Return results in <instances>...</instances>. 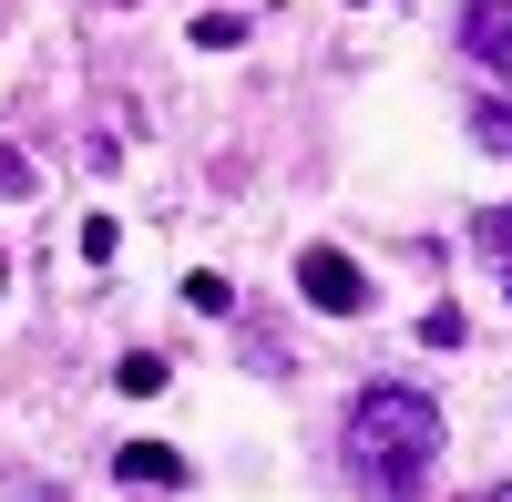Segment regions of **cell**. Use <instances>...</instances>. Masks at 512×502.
Returning <instances> with one entry per match:
<instances>
[{"label": "cell", "instance_id": "1", "mask_svg": "<svg viewBox=\"0 0 512 502\" xmlns=\"http://www.w3.org/2000/svg\"><path fill=\"white\" fill-rule=\"evenodd\" d=\"M431 462H441V400L410 390V380L359 390V410H349V472L379 502H410L420 482H431Z\"/></svg>", "mask_w": 512, "mask_h": 502}, {"label": "cell", "instance_id": "2", "mask_svg": "<svg viewBox=\"0 0 512 502\" xmlns=\"http://www.w3.org/2000/svg\"><path fill=\"white\" fill-rule=\"evenodd\" d=\"M297 287H308V308H328V318H359L369 308V277L338 257V246H308V257H297Z\"/></svg>", "mask_w": 512, "mask_h": 502}, {"label": "cell", "instance_id": "3", "mask_svg": "<svg viewBox=\"0 0 512 502\" xmlns=\"http://www.w3.org/2000/svg\"><path fill=\"white\" fill-rule=\"evenodd\" d=\"M461 52L512 82V0H461Z\"/></svg>", "mask_w": 512, "mask_h": 502}, {"label": "cell", "instance_id": "4", "mask_svg": "<svg viewBox=\"0 0 512 502\" xmlns=\"http://www.w3.org/2000/svg\"><path fill=\"white\" fill-rule=\"evenodd\" d=\"M113 462H123V482H154V492H175V482H185V462H175V441H123Z\"/></svg>", "mask_w": 512, "mask_h": 502}, {"label": "cell", "instance_id": "5", "mask_svg": "<svg viewBox=\"0 0 512 502\" xmlns=\"http://www.w3.org/2000/svg\"><path fill=\"white\" fill-rule=\"evenodd\" d=\"M461 123H472V134H482V154H512V103H502V93H482V103L461 113Z\"/></svg>", "mask_w": 512, "mask_h": 502}, {"label": "cell", "instance_id": "6", "mask_svg": "<svg viewBox=\"0 0 512 502\" xmlns=\"http://www.w3.org/2000/svg\"><path fill=\"white\" fill-rule=\"evenodd\" d=\"M185 308H195V318H226L236 287H226V277H185Z\"/></svg>", "mask_w": 512, "mask_h": 502}, {"label": "cell", "instance_id": "7", "mask_svg": "<svg viewBox=\"0 0 512 502\" xmlns=\"http://www.w3.org/2000/svg\"><path fill=\"white\" fill-rule=\"evenodd\" d=\"M113 380H123V390H134V400H154V390H164V359H144V349H134V359H123V369H113Z\"/></svg>", "mask_w": 512, "mask_h": 502}, {"label": "cell", "instance_id": "8", "mask_svg": "<svg viewBox=\"0 0 512 502\" xmlns=\"http://www.w3.org/2000/svg\"><path fill=\"white\" fill-rule=\"evenodd\" d=\"M185 41H205V52H236V41H246V21H236V11H216V21H195Z\"/></svg>", "mask_w": 512, "mask_h": 502}, {"label": "cell", "instance_id": "9", "mask_svg": "<svg viewBox=\"0 0 512 502\" xmlns=\"http://www.w3.org/2000/svg\"><path fill=\"white\" fill-rule=\"evenodd\" d=\"M482 246H492V257L512 267V205H492V216H482Z\"/></svg>", "mask_w": 512, "mask_h": 502}, {"label": "cell", "instance_id": "10", "mask_svg": "<svg viewBox=\"0 0 512 502\" xmlns=\"http://www.w3.org/2000/svg\"><path fill=\"white\" fill-rule=\"evenodd\" d=\"M21 185H31V175H21V154H11V144H0V195H21Z\"/></svg>", "mask_w": 512, "mask_h": 502}]
</instances>
